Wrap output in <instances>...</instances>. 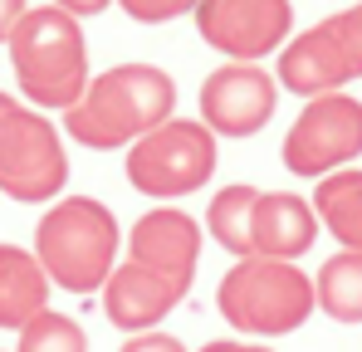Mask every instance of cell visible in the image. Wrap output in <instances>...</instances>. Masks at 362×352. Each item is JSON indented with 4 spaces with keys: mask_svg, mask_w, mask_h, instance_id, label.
I'll use <instances>...</instances> for the list:
<instances>
[{
    "mask_svg": "<svg viewBox=\"0 0 362 352\" xmlns=\"http://www.w3.org/2000/svg\"><path fill=\"white\" fill-rule=\"evenodd\" d=\"M177 103V83L157 64H113L98 78H88L83 98L64 113V127L74 142L108 152V147H132L152 127H162Z\"/></svg>",
    "mask_w": 362,
    "mask_h": 352,
    "instance_id": "1",
    "label": "cell"
},
{
    "mask_svg": "<svg viewBox=\"0 0 362 352\" xmlns=\"http://www.w3.org/2000/svg\"><path fill=\"white\" fill-rule=\"evenodd\" d=\"M10 69H15V83L25 93V103H35L40 113L45 108H74L88 88V40H83V25L59 10V5H35L20 15L15 35H10Z\"/></svg>",
    "mask_w": 362,
    "mask_h": 352,
    "instance_id": "2",
    "label": "cell"
},
{
    "mask_svg": "<svg viewBox=\"0 0 362 352\" xmlns=\"http://www.w3.org/2000/svg\"><path fill=\"white\" fill-rule=\"evenodd\" d=\"M35 259L49 284L69 293H93L118 269V221L93 196H64L35 225Z\"/></svg>",
    "mask_w": 362,
    "mask_h": 352,
    "instance_id": "3",
    "label": "cell"
},
{
    "mask_svg": "<svg viewBox=\"0 0 362 352\" xmlns=\"http://www.w3.org/2000/svg\"><path fill=\"white\" fill-rule=\"evenodd\" d=\"M221 318L245 338H284L318 308L313 279L294 259H235L216 289Z\"/></svg>",
    "mask_w": 362,
    "mask_h": 352,
    "instance_id": "4",
    "label": "cell"
},
{
    "mask_svg": "<svg viewBox=\"0 0 362 352\" xmlns=\"http://www.w3.org/2000/svg\"><path fill=\"white\" fill-rule=\"evenodd\" d=\"M216 176V132L191 117H167L127 147V181L142 196L177 201Z\"/></svg>",
    "mask_w": 362,
    "mask_h": 352,
    "instance_id": "5",
    "label": "cell"
},
{
    "mask_svg": "<svg viewBox=\"0 0 362 352\" xmlns=\"http://www.w3.org/2000/svg\"><path fill=\"white\" fill-rule=\"evenodd\" d=\"M69 181L59 127L40 108H10L0 117V191L15 201H54Z\"/></svg>",
    "mask_w": 362,
    "mask_h": 352,
    "instance_id": "6",
    "label": "cell"
},
{
    "mask_svg": "<svg viewBox=\"0 0 362 352\" xmlns=\"http://www.w3.org/2000/svg\"><path fill=\"white\" fill-rule=\"evenodd\" d=\"M353 157H362V103L348 93L308 98L294 127L284 132V167L303 181H318L343 172Z\"/></svg>",
    "mask_w": 362,
    "mask_h": 352,
    "instance_id": "7",
    "label": "cell"
},
{
    "mask_svg": "<svg viewBox=\"0 0 362 352\" xmlns=\"http://www.w3.org/2000/svg\"><path fill=\"white\" fill-rule=\"evenodd\" d=\"M294 25L289 0H201L196 5V30L211 49L230 64H259L264 54L284 49Z\"/></svg>",
    "mask_w": 362,
    "mask_h": 352,
    "instance_id": "8",
    "label": "cell"
},
{
    "mask_svg": "<svg viewBox=\"0 0 362 352\" xmlns=\"http://www.w3.org/2000/svg\"><path fill=\"white\" fill-rule=\"evenodd\" d=\"M279 108V78L259 64H221L201 83V122L216 137H255Z\"/></svg>",
    "mask_w": 362,
    "mask_h": 352,
    "instance_id": "9",
    "label": "cell"
},
{
    "mask_svg": "<svg viewBox=\"0 0 362 352\" xmlns=\"http://www.w3.org/2000/svg\"><path fill=\"white\" fill-rule=\"evenodd\" d=\"M127 259H137L142 269L162 274L186 298L191 284H196V264H201V225L186 211L157 206V211H147L132 225V235H127Z\"/></svg>",
    "mask_w": 362,
    "mask_h": 352,
    "instance_id": "10",
    "label": "cell"
},
{
    "mask_svg": "<svg viewBox=\"0 0 362 352\" xmlns=\"http://www.w3.org/2000/svg\"><path fill=\"white\" fill-rule=\"evenodd\" d=\"M289 93H303V98H323V93H343V83H353V69L338 49L328 20L303 30L299 40H284L279 49V74H274Z\"/></svg>",
    "mask_w": 362,
    "mask_h": 352,
    "instance_id": "11",
    "label": "cell"
},
{
    "mask_svg": "<svg viewBox=\"0 0 362 352\" xmlns=\"http://www.w3.org/2000/svg\"><path fill=\"white\" fill-rule=\"evenodd\" d=\"M177 298L181 293L162 274L142 269L137 259H122L118 269L108 274V284H103V313H108V323L122 328V333H152L177 308Z\"/></svg>",
    "mask_w": 362,
    "mask_h": 352,
    "instance_id": "12",
    "label": "cell"
},
{
    "mask_svg": "<svg viewBox=\"0 0 362 352\" xmlns=\"http://www.w3.org/2000/svg\"><path fill=\"white\" fill-rule=\"evenodd\" d=\"M318 240L313 201L294 191H259L255 201V254L259 259H299Z\"/></svg>",
    "mask_w": 362,
    "mask_h": 352,
    "instance_id": "13",
    "label": "cell"
},
{
    "mask_svg": "<svg viewBox=\"0 0 362 352\" xmlns=\"http://www.w3.org/2000/svg\"><path fill=\"white\" fill-rule=\"evenodd\" d=\"M45 308H49V274L35 259V250L0 245V328L20 333Z\"/></svg>",
    "mask_w": 362,
    "mask_h": 352,
    "instance_id": "14",
    "label": "cell"
},
{
    "mask_svg": "<svg viewBox=\"0 0 362 352\" xmlns=\"http://www.w3.org/2000/svg\"><path fill=\"white\" fill-rule=\"evenodd\" d=\"M313 216H318V225L333 230V240L343 250H362V172L358 167L318 176Z\"/></svg>",
    "mask_w": 362,
    "mask_h": 352,
    "instance_id": "15",
    "label": "cell"
},
{
    "mask_svg": "<svg viewBox=\"0 0 362 352\" xmlns=\"http://www.w3.org/2000/svg\"><path fill=\"white\" fill-rule=\"evenodd\" d=\"M255 201L259 186H221L206 206V230L235 259H255Z\"/></svg>",
    "mask_w": 362,
    "mask_h": 352,
    "instance_id": "16",
    "label": "cell"
},
{
    "mask_svg": "<svg viewBox=\"0 0 362 352\" xmlns=\"http://www.w3.org/2000/svg\"><path fill=\"white\" fill-rule=\"evenodd\" d=\"M313 298L333 323H362V250H338L318 269Z\"/></svg>",
    "mask_w": 362,
    "mask_h": 352,
    "instance_id": "17",
    "label": "cell"
},
{
    "mask_svg": "<svg viewBox=\"0 0 362 352\" xmlns=\"http://www.w3.org/2000/svg\"><path fill=\"white\" fill-rule=\"evenodd\" d=\"M15 352H88V338H83V328H78L74 318L45 308V313H35V318L20 328Z\"/></svg>",
    "mask_w": 362,
    "mask_h": 352,
    "instance_id": "18",
    "label": "cell"
},
{
    "mask_svg": "<svg viewBox=\"0 0 362 352\" xmlns=\"http://www.w3.org/2000/svg\"><path fill=\"white\" fill-rule=\"evenodd\" d=\"M328 30H333L338 49H343V59H348L353 78H362V0L348 5V10H338V15H328Z\"/></svg>",
    "mask_w": 362,
    "mask_h": 352,
    "instance_id": "19",
    "label": "cell"
},
{
    "mask_svg": "<svg viewBox=\"0 0 362 352\" xmlns=\"http://www.w3.org/2000/svg\"><path fill=\"white\" fill-rule=\"evenodd\" d=\"M118 5L142 25H167V20H177L186 10H196L201 0H118Z\"/></svg>",
    "mask_w": 362,
    "mask_h": 352,
    "instance_id": "20",
    "label": "cell"
},
{
    "mask_svg": "<svg viewBox=\"0 0 362 352\" xmlns=\"http://www.w3.org/2000/svg\"><path fill=\"white\" fill-rule=\"evenodd\" d=\"M122 352H186L181 348V338H172V333H137V338H127L122 343Z\"/></svg>",
    "mask_w": 362,
    "mask_h": 352,
    "instance_id": "21",
    "label": "cell"
},
{
    "mask_svg": "<svg viewBox=\"0 0 362 352\" xmlns=\"http://www.w3.org/2000/svg\"><path fill=\"white\" fill-rule=\"evenodd\" d=\"M25 10H30L25 0H0V45H10V35H15V25H20Z\"/></svg>",
    "mask_w": 362,
    "mask_h": 352,
    "instance_id": "22",
    "label": "cell"
},
{
    "mask_svg": "<svg viewBox=\"0 0 362 352\" xmlns=\"http://www.w3.org/2000/svg\"><path fill=\"white\" fill-rule=\"evenodd\" d=\"M54 5H59V10H69L74 20H83V15H103L113 0H54Z\"/></svg>",
    "mask_w": 362,
    "mask_h": 352,
    "instance_id": "23",
    "label": "cell"
},
{
    "mask_svg": "<svg viewBox=\"0 0 362 352\" xmlns=\"http://www.w3.org/2000/svg\"><path fill=\"white\" fill-rule=\"evenodd\" d=\"M201 352H274V348H255V343H211Z\"/></svg>",
    "mask_w": 362,
    "mask_h": 352,
    "instance_id": "24",
    "label": "cell"
},
{
    "mask_svg": "<svg viewBox=\"0 0 362 352\" xmlns=\"http://www.w3.org/2000/svg\"><path fill=\"white\" fill-rule=\"evenodd\" d=\"M10 108H20V103H15V98H10V93H0V117L10 113Z\"/></svg>",
    "mask_w": 362,
    "mask_h": 352,
    "instance_id": "25",
    "label": "cell"
}]
</instances>
